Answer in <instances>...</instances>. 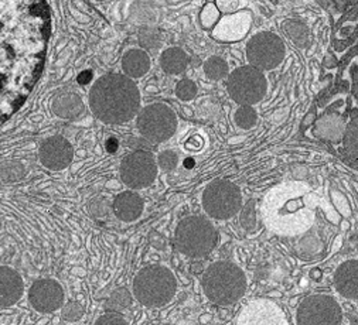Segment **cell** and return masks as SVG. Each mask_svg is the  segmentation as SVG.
Here are the masks:
<instances>
[{
	"label": "cell",
	"mask_w": 358,
	"mask_h": 325,
	"mask_svg": "<svg viewBox=\"0 0 358 325\" xmlns=\"http://www.w3.org/2000/svg\"><path fill=\"white\" fill-rule=\"evenodd\" d=\"M90 105L99 120L121 124L138 113L141 94L136 84L128 77L109 74L94 84L90 92Z\"/></svg>",
	"instance_id": "6da1fadb"
},
{
	"label": "cell",
	"mask_w": 358,
	"mask_h": 325,
	"mask_svg": "<svg viewBox=\"0 0 358 325\" xmlns=\"http://www.w3.org/2000/svg\"><path fill=\"white\" fill-rule=\"evenodd\" d=\"M203 289L207 298L214 304L229 305L244 297L247 276L240 266L221 260L208 266L204 272Z\"/></svg>",
	"instance_id": "7a4b0ae2"
},
{
	"label": "cell",
	"mask_w": 358,
	"mask_h": 325,
	"mask_svg": "<svg viewBox=\"0 0 358 325\" xmlns=\"http://www.w3.org/2000/svg\"><path fill=\"white\" fill-rule=\"evenodd\" d=\"M22 48V24L13 0H0V96L10 81Z\"/></svg>",
	"instance_id": "3957f363"
},
{
	"label": "cell",
	"mask_w": 358,
	"mask_h": 325,
	"mask_svg": "<svg viewBox=\"0 0 358 325\" xmlns=\"http://www.w3.org/2000/svg\"><path fill=\"white\" fill-rule=\"evenodd\" d=\"M174 240L177 249L186 256L204 257L215 249L218 232L210 219L193 215L178 222Z\"/></svg>",
	"instance_id": "277c9868"
},
{
	"label": "cell",
	"mask_w": 358,
	"mask_h": 325,
	"mask_svg": "<svg viewBox=\"0 0 358 325\" xmlns=\"http://www.w3.org/2000/svg\"><path fill=\"white\" fill-rule=\"evenodd\" d=\"M177 290L174 275L164 266L143 268L134 280V294L139 303L148 307L167 304Z\"/></svg>",
	"instance_id": "5b68a950"
},
{
	"label": "cell",
	"mask_w": 358,
	"mask_h": 325,
	"mask_svg": "<svg viewBox=\"0 0 358 325\" xmlns=\"http://www.w3.org/2000/svg\"><path fill=\"white\" fill-rule=\"evenodd\" d=\"M203 208L214 219H229L243 210V192L228 180H215L203 192Z\"/></svg>",
	"instance_id": "8992f818"
},
{
	"label": "cell",
	"mask_w": 358,
	"mask_h": 325,
	"mask_svg": "<svg viewBox=\"0 0 358 325\" xmlns=\"http://www.w3.org/2000/svg\"><path fill=\"white\" fill-rule=\"evenodd\" d=\"M227 89L231 99L240 106H254L265 98L268 81L261 70L252 67V65H244V67L234 70L228 75Z\"/></svg>",
	"instance_id": "52a82bcc"
},
{
	"label": "cell",
	"mask_w": 358,
	"mask_h": 325,
	"mask_svg": "<svg viewBox=\"0 0 358 325\" xmlns=\"http://www.w3.org/2000/svg\"><path fill=\"white\" fill-rule=\"evenodd\" d=\"M286 47L283 40L272 31H261L247 43V59L252 67L265 71H273L283 62Z\"/></svg>",
	"instance_id": "ba28073f"
},
{
	"label": "cell",
	"mask_w": 358,
	"mask_h": 325,
	"mask_svg": "<svg viewBox=\"0 0 358 325\" xmlns=\"http://www.w3.org/2000/svg\"><path fill=\"white\" fill-rule=\"evenodd\" d=\"M338 301L327 294H312L302 300L296 311L297 325H341Z\"/></svg>",
	"instance_id": "9c48e42d"
},
{
	"label": "cell",
	"mask_w": 358,
	"mask_h": 325,
	"mask_svg": "<svg viewBox=\"0 0 358 325\" xmlns=\"http://www.w3.org/2000/svg\"><path fill=\"white\" fill-rule=\"evenodd\" d=\"M138 129L152 143L169 140L177 129L176 113L164 103H153L142 109L138 116Z\"/></svg>",
	"instance_id": "30bf717a"
},
{
	"label": "cell",
	"mask_w": 358,
	"mask_h": 325,
	"mask_svg": "<svg viewBox=\"0 0 358 325\" xmlns=\"http://www.w3.org/2000/svg\"><path fill=\"white\" fill-rule=\"evenodd\" d=\"M157 175V164L150 152L136 150L121 163V178L129 188H146Z\"/></svg>",
	"instance_id": "8fae6325"
},
{
	"label": "cell",
	"mask_w": 358,
	"mask_h": 325,
	"mask_svg": "<svg viewBox=\"0 0 358 325\" xmlns=\"http://www.w3.org/2000/svg\"><path fill=\"white\" fill-rule=\"evenodd\" d=\"M236 325H287V319L283 310L273 301L258 298L241 310Z\"/></svg>",
	"instance_id": "7c38bea8"
},
{
	"label": "cell",
	"mask_w": 358,
	"mask_h": 325,
	"mask_svg": "<svg viewBox=\"0 0 358 325\" xmlns=\"http://www.w3.org/2000/svg\"><path fill=\"white\" fill-rule=\"evenodd\" d=\"M31 305L40 312H52L64 303V290L62 284L51 279L37 280L29 291Z\"/></svg>",
	"instance_id": "4fadbf2b"
},
{
	"label": "cell",
	"mask_w": 358,
	"mask_h": 325,
	"mask_svg": "<svg viewBox=\"0 0 358 325\" xmlns=\"http://www.w3.org/2000/svg\"><path fill=\"white\" fill-rule=\"evenodd\" d=\"M252 26V13L250 10L235 12L222 17L215 29L213 37L221 43H236L245 38Z\"/></svg>",
	"instance_id": "5bb4252c"
},
{
	"label": "cell",
	"mask_w": 358,
	"mask_h": 325,
	"mask_svg": "<svg viewBox=\"0 0 358 325\" xmlns=\"http://www.w3.org/2000/svg\"><path fill=\"white\" fill-rule=\"evenodd\" d=\"M40 160L50 170H64L73 161L74 150L71 143L63 136H51L40 146Z\"/></svg>",
	"instance_id": "9a60e30c"
},
{
	"label": "cell",
	"mask_w": 358,
	"mask_h": 325,
	"mask_svg": "<svg viewBox=\"0 0 358 325\" xmlns=\"http://www.w3.org/2000/svg\"><path fill=\"white\" fill-rule=\"evenodd\" d=\"M345 129H347V122L340 113H324L322 115L316 122H315V129L313 133L316 138L331 142V143H338L343 142L344 135H345Z\"/></svg>",
	"instance_id": "2e32d148"
},
{
	"label": "cell",
	"mask_w": 358,
	"mask_h": 325,
	"mask_svg": "<svg viewBox=\"0 0 358 325\" xmlns=\"http://www.w3.org/2000/svg\"><path fill=\"white\" fill-rule=\"evenodd\" d=\"M334 286L343 297L358 300V260H345L336 269Z\"/></svg>",
	"instance_id": "e0dca14e"
},
{
	"label": "cell",
	"mask_w": 358,
	"mask_h": 325,
	"mask_svg": "<svg viewBox=\"0 0 358 325\" xmlns=\"http://www.w3.org/2000/svg\"><path fill=\"white\" fill-rule=\"evenodd\" d=\"M23 280L17 272L10 268L0 266V308L16 304L23 294Z\"/></svg>",
	"instance_id": "ac0fdd59"
},
{
	"label": "cell",
	"mask_w": 358,
	"mask_h": 325,
	"mask_svg": "<svg viewBox=\"0 0 358 325\" xmlns=\"http://www.w3.org/2000/svg\"><path fill=\"white\" fill-rule=\"evenodd\" d=\"M115 215L124 221L132 222L136 221L143 212V200L139 197L136 192H121L116 195L113 204H112Z\"/></svg>",
	"instance_id": "d6986e66"
},
{
	"label": "cell",
	"mask_w": 358,
	"mask_h": 325,
	"mask_svg": "<svg viewBox=\"0 0 358 325\" xmlns=\"http://www.w3.org/2000/svg\"><path fill=\"white\" fill-rule=\"evenodd\" d=\"M52 112L63 119H77L84 113V103L77 94H59L52 101Z\"/></svg>",
	"instance_id": "ffe728a7"
},
{
	"label": "cell",
	"mask_w": 358,
	"mask_h": 325,
	"mask_svg": "<svg viewBox=\"0 0 358 325\" xmlns=\"http://www.w3.org/2000/svg\"><path fill=\"white\" fill-rule=\"evenodd\" d=\"M122 68L127 75L134 78L143 77L150 68L149 55L142 50H131L122 59Z\"/></svg>",
	"instance_id": "44dd1931"
},
{
	"label": "cell",
	"mask_w": 358,
	"mask_h": 325,
	"mask_svg": "<svg viewBox=\"0 0 358 325\" xmlns=\"http://www.w3.org/2000/svg\"><path fill=\"white\" fill-rule=\"evenodd\" d=\"M190 62L189 55L178 47H171L167 48L162 57H160V65L162 68L167 73V74H182Z\"/></svg>",
	"instance_id": "7402d4cb"
},
{
	"label": "cell",
	"mask_w": 358,
	"mask_h": 325,
	"mask_svg": "<svg viewBox=\"0 0 358 325\" xmlns=\"http://www.w3.org/2000/svg\"><path fill=\"white\" fill-rule=\"evenodd\" d=\"M282 30L296 47L306 48L310 44V30L305 23L299 20H285L282 23Z\"/></svg>",
	"instance_id": "603a6c76"
},
{
	"label": "cell",
	"mask_w": 358,
	"mask_h": 325,
	"mask_svg": "<svg viewBox=\"0 0 358 325\" xmlns=\"http://www.w3.org/2000/svg\"><path fill=\"white\" fill-rule=\"evenodd\" d=\"M132 304V294L128 289H116L105 303V310L108 312H119L127 310Z\"/></svg>",
	"instance_id": "cb8c5ba5"
},
{
	"label": "cell",
	"mask_w": 358,
	"mask_h": 325,
	"mask_svg": "<svg viewBox=\"0 0 358 325\" xmlns=\"http://www.w3.org/2000/svg\"><path fill=\"white\" fill-rule=\"evenodd\" d=\"M204 73L207 75V78L213 80V81H220L224 80L225 77L229 75V70H228V64L224 58L221 57H211L206 61L204 64Z\"/></svg>",
	"instance_id": "d4e9b609"
},
{
	"label": "cell",
	"mask_w": 358,
	"mask_h": 325,
	"mask_svg": "<svg viewBox=\"0 0 358 325\" xmlns=\"http://www.w3.org/2000/svg\"><path fill=\"white\" fill-rule=\"evenodd\" d=\"M343 145H344V150L345 153L358 160V116L354 117L345 129V135L343 139Z\"/></svg>",
	"instance_id": "484cf974"
},
{
	"label": "cell",
	"mask_w": 358,
	"mask_h": 325,
	"mask_svg": "<svg viewBox=\"0 0 358 325\" xmlns=\"http://www.w3.org/2000/svg\"><path fill=\"white\" fill-rule=\"evenodd\" d=\"M234 120L238 127H241L244 130H250L257 126L258 123V113L254 109V106L248 105H241L234 113Z\"/></svg>",
	"instance_id": "4316f807"
},
{
	"label": "cell",
	"mask_w": 358,
	"mask_h": 325,
	"mask_svg": "<svg viewBox=\"0 0 358 325\" xmlns=\"http://www.w3.org/2000/svg\"><path fill=\"white\" fill-rule=\"evenodd\" d=\"M240 224L244 231L255 232L258 229V215H257V203L255 200H250L241 210Z\"/></svg>",
	"instance_id": "83f0119b"
},
{
	"label": "cell",
	"mask_w": 358,
	"mask_h": 325,
	"mask_svg": "<svg viewBox=\"0 0 358 325\" xmlns=\"http://www.w3.org/2000/svg\"><path fill=\"white\" fill-rule=\"evenodd\" d=\"M26 175V168L19 161H3L0 164V178L5 181H17Z\"/></svg>",
	"instance_id": "f1b7e54d"
},
{
	"label": "cell",
	"mask_w": 358,
	"mask_h": 325,
	"mask_svg": "<svg viewBox=\"0 0 358 325\" xmlns=\"http://www.w3.org/2000/svg\"><path fill=\"white\" fill-rule=\"evenodd\" d=\"M139 43L146 48H156L160 44V33L155 27L145 26L139 31Z\"/></svg>",
	"instance_id": "f546056e"
},
{
	"label": "cell",
	"mask_w": 358,
	"mask_h": 325,
	"mask_svg": "<svg viewBox=\"0 0 358 325\" xmlns=\"http://www.w3.org/2000/svg\"><path fill=\"white\" fill-rule=\"evenodd\" d=\"M176 94L182 101H192L197 95V85L190 80H183L177 84Z\"/></svg>",
	"instance_id": "4dcf8cb0"
},
{
	"label": "cell",
	"mask_w": 358,
	"mask_h": 325,
	"mask_svg": "<svg viewBox=\"0 0 358 325\" xmlns=\"http://www.w3.org/2000/svg\"><path fill=\"white\" fill-rule=\"evenodd\" d=\"M63 318L69 322H76L84 315V307L78 301H71L63 308Z\"/></svg>",
	"instance_id": "1f68e13d"
},
{
	"label": "cell",
	"mask_w": 358,
	"mask_h": 325,
	"mask_svg": "<svg viewBox=\"0 0 358 325\" xmlns=\"http://www.w3.org/2000/svg\"><path fill=\"white\" fill-rule=\"evenodd\" d=\"M157 163H159V167L164 171H171L177 167L178 164V156L176 152L173 150H164L159 154V159H157Z\"/></svg>",
	"instance_id": "d6a6232c"
},
{
	"label": "cell",
	"mask_w": 358,
	"mask_h": 325,
	"mask_svg": "<svg viewBox=\"0 0 358 325\" xmlns=\"http://www.w3.org/2000/svg\"><path fill=\"white\" fill-rule=\"evenodd\" d=\"M220 19V10L217 6L214 5H207L204 8V10L201 12V24L206 27V29H210L213 27Z\"/></svg>",
	"instance_id": "836d02e7"
},
{
	"label": "cell",
	"mask_w": 358,
	"mask_h": 325,
	"mask_svg": "<svg viewBox=\"0 0 358 325\" xmlns=\"http://www.w3.org/2000/svg\"><path fill=\"white\" fill-rule=\"evenodd\" d=\"M95 325H128V322L122 315H119L117 312H108V314L101 315L95 321Z\"/></svg>",
	"instance_id": "e575fe53"
},
{
	"label": "cell",
	"mask_w": 358,
	"mask_h": 325,
	"mask_svg": "<svg viewBox=\"0 0 358 325\" xmlns=\"http://www.w3.org/2000/svg\"><path fill=\"white\" fill-rule=\"evenodd\" d=\"M241 2L240 0H217V8L218 10L227 13V15H232L240 8Z\"/></svg>",
	"instance_id": "d590c367"
},
{
	"label": "cell",
	"mask_w": 358,
	"mask_h": 325,
	"mask_svg": "<svg viewBox=\"0 0 358 325\" xmlns=\"http://www.w3.org/2000/svg\"><path fill=\"white\" fill-rule=\"evenodd\" d=\"M91 214L96 218H103L108 215V204L105 201H94L91 204Z\"/></svg>",
	"instance_id": "8d00e7d4"
},
{
	"label": "cell",
	"mask_w": 358,
	"mask_h": 325,
	"mask_svg": "<svg viewBox=\"0 0 358 325\" xmlns=\"http://www.w3.org/2000/svg\"><path fill=\"white\" fill-rule=\"evenodd\" d=\"M91 80H92V73H91V71H84V73H81V74L78 75V82H80L81 85L90 84Z\"/></svg>",
	"instance_id": "74e56055"
},
{
	"label": "cell",
	"mask_w": 358,
	"mask_h": 325,
	"mask_svg": "<svg viewBox=\"0 0 358 325\" xmlns=\"http://www.w3.org/2000/svg\"><path fill=\"white\" fill-rule=\"evenodd\" d=\"M117 140L116 139H113V138H110V139H108V142H106V145H105V147H106V150L109 152V153H115L116 150H117Z\"/></svg>",
	"instance_id": "f35d334b"
},
{
	"label": "cell",
	"mask_w": 358,
	"mask_h": 325,
	"mask_svg": "<svg viewBox=\"0 0 358 325\" xmlns=\"http://www.w3.org/2000/svg\"><path fill=\"white\" fill-rule=\"evenodd\" d=\"M192 272H194V273H201V272H204V269H203V265L201 263H199V262H196V263H193L192 265Z\"/></svg>",
	"instance_id": "ab89813d"
},
{
	"label": "cell",
	"mask_w": 358,
	"mask_h": 325,
	"mask_svg": "<svg viewBox=\"0 0 358 325\" xmlns=\"http://www.w3.org/2000/svg\"><path fill=\"white\" fill-rule=\"evenodd\" d=\"M310 277L315 279V280H320L322 279V272L319 269H315L310 272Z\"/></svg>",
	"instance_id": "60d3db41"
},
{
	"label": "cell",
	"mask_w": 358,
	"mask_h": 325,
	"mask_svg": "<svg viewBox=\"0 0 358 325\" xmlns=\"http://www.w3.org/2000/svg\"><path fill=\"white\" fill-rule=\"evenodd\" d=\"M312 117H315V112H313V113H309V116L306 117V120H305V123H303L305 127H308V126L312 123Z\"/></svg>",
	"instance_id": "b9f144b4"
},
{
	"label": "cell",
	"mask_w": 358,
	"mask_h": 325,
	"mask_svg": "<svg viewBox=\"0 0 358 325\" xmlns=\"http://www.w3.org/2000/svg\"><path fill=\"white\" fill-rule=\"evenodd\" d=\"M210 319V315H203V318H201V321L203 322H207Z\"/></svg>",
	"instance_id": "7bdbcfd3"
},
{
	"label": "cell",
	"mask_w": 358,
	"mask_h": 325,
	"mask_svg": "<svg viewBox=\"0 0 358 325\" xmlns=\"http://www.w3.org/2000/svg\"><path fill=\"white\" fill-rule=\"evenodd\" d=\"M0 226H2V221H0Z\"/></svg>",
	"instance_id": "ee69618b"
}]
</instances>
